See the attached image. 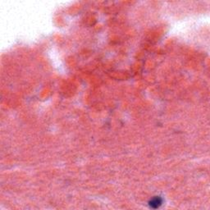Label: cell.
Returning a JSON list of instances; mask_svg holds the SVG:
<instances>
[{
	"label": "cell",
	"instance_id": "obj_1",
	"mask_svg": "<svg viewBox=\"0 0 210 210\" xmlns=\"http://www.w3.org/2000/svg\"><path fill=\"white\" fill-rule=\"evenodd\" d=\"M162 204V199H161L160 197H158V196H156V197L153 198L150 201V208H159Z\"/></svg>",
	"mask_w": 210,
	"mask_h": 210
}]
</instances>
